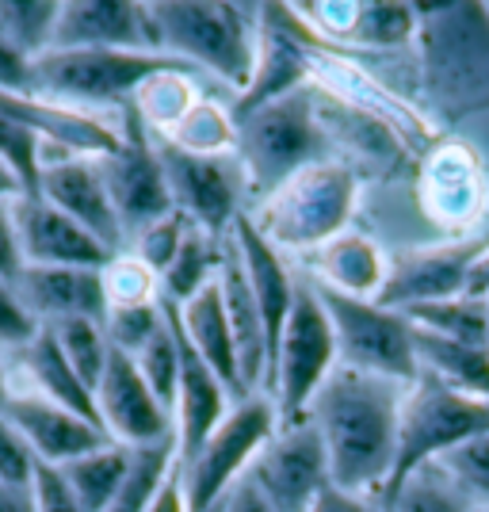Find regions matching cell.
I'll list each match as a JSON object with an SVG mask.
<instances>
[{
    "instance_id": "cell-1",
    "label": "cell",
    "mask_w": 489,
    "mask_h": 512,
    "mask_svg": "<svg viewBox=\"0 0 489 512\" xmlns=\"http://www.w3.org/2000/svg\"><path fill=\"white\" fill-rule=\"evenodd\" d=\"M402 383L337 363L318 390L310 421L329 455V482L356 497H383L398 451Z\"/></svg>"
},
{
    "instance_id": "cell-2",
    "label": "cell",
    "mask_w": 489,
    "mask_h": 512,
    "mask_svg": "<svg viewBox=\"0 0 489 512\" xmlns=\"http://www.w3.org/2000/svg\"><path fill=\"white\" fill-rule=\"evenodd\" d=\"M149 39L157 54L203 65L226 85L245 92L256 62V31L245 8L203 0H153L146 4Z\"/></svg>"
},
{
    "instance_id": "cell-3",
    "label": "cell",
    "mask_w": 489,
    "mask_h": 512,
    "mask_svg": "<svg viewBox=\"0 0 489 512\" xmlns=\"http://www.w3.org/2000/svg\"><path fill=\"white\" fill-rule=\"evenodd\" d=\"M161 73H192V65L153 50H46L35 58L31 92L69 107H130Z\"/></svg>"
},
{
    "instance_id": "cell-4",
    "label": "cell",
    "mask_w": 489,
    "mask_h": 512,
    "mask_svg": "<svg viewBox=\"0 0 489 512\" xmlns=\"http://www.w3.org/2000/svg\"><path fill=\"white\" fill-rule=\"evenodd\" d=\"M356 207V172L341 161H314L264 195L256 230L276 249H321L344 234Z\"/></svg>"
},
{
    "instance_id": "cell-5",
    "label": "cell",
    "mask_w": 489,
    "mask_h": 512,
    "mask_svg": "<svg viewBox=\"0 0 489 512\" xmlns=\"http://www.w3.org/2000/svg\"><path fill=\"white\" fill-rule=\"evenodd\" d=\"M234 150L241 169H245L249 192L260 199L283 188L295 172L321 161L325 130H321L318 107L306 96V88L260 107V111L241 115Z\"/></svg>"
},
{
    "instance_id": "cell-6",
    "label": "cell",
    "mask_w": 489,
    "mask_h": 512,
    "mask_svg": "<svg viewBox=\"0 0 489 512\" xmlns=\"http://www.w3.org/2000/svg\"><path fill=\"white\" fill-rule=\"evenodd\" d=\"M478 432H489L486 398L459 394V390H451L432 375H421L417 383H409L402 394V413H398L394 467H390V482H386L379 501L386 505L413 470L444 459L447 451L459 448L463 440L478 436Z\"/></svg>"
},
{
    "instance_id": "cell-7",
    "label": "cell",
    "mask_w": 489,
    "mask_h": 512,
    "mask_svg": "<svg viewBox=\"0 0 489 512\" xmlns=\"http://www.w3.org/2000/svg\"><path fill=\"white\" fill-rule=\"evenodd\" d=\"M337 333L329 325V314L321 306L314 283H298L295 306L287 314V325L279 333V348L272 363H268V375L264 386L276 394V413L279 425H295L310 417V406L318 398V390L329 383V375L337 371Z\"/></svg>"
},
{
    "instance_id": "cell-8",
    "label": "cell",
    "mask_w": 489,
    "mask_h": 512,
    "mask_svg": "<svg viewBox=\"0 0 489 512\" xmlns=\"http://www.w3.org/2000/svg\"><path fill=\"white\" fill-rule=\"evenodd\" d=\"M321 306L329 314V325L337 333V356L344 367H356L367 375H379L390 383H417L421 363L413 348V325L402 310H386L375 299H356L310 279Z\"/></svg>"
},
{
    "instance_id": "cell-9",
    "label": "cell",
    "mask_w": 489,
    "mask_h": 512,
    "mask_svg": "<svg viewBox=\"0 0 489 512\" xmlns=\"http://www.w3.org/2000/svg\"><path fill=\"white\" fill-rule=\"evenodd\" d=\"M279 428V413L272 398H245L237 402L226 421L214 428L211 440L195 451L188 463H176L180 474V493L188 512L214 509L226 493L237 486V478L253 467L260 448L272 440Z\"/></svg>"
},
{
    "instance_id": "cell-10",
    "label": "cell",
    "mask_w": 489,
    "mask_h": 512,
    "mask_svg": "<svg viewBox=\"0 0 489 512\" xmlns=\"http://www.w3.org/2000/svg\"><path fill=\"white\" fill-rule=\"evenodd\" d=\"M417 43L428 85L447 100L489 88V12L482 4L417 8Z\"/></svg>"
},
{
    "instance_id": "cell-11",
    "label": "cell",
    "mask_w": 489,
    "mask_h": 512,
    "mask_svg": "<svg viewBox=\"0 0 489 512\" xmlns=\"http://www.w3.org/2000/svg\"><path fill=\"white\" fill-rule=\"evenodd\" d=\"M153 146H157L161 169L169 180L172 207L211 237H230L237 214H241L237 211L241 192H249L241 161L230 153H222V157L188 153L176 142H169L165 134H153Z\"/></svg>"
},
{
    "instance_id": "cell-12",
    "label": "cell",
    "mask_w": 489,
    "mask_h": 512,
    "mask_svg": "<svg viewBox=\"0 0 489 512\" xmlns=\"http://www.w3.org/2000/svg\"><path fill=\"white\" fill-rule=\"evenodd\" d=\"M127 123L119 130V150L100 157V176L107 184V195L115 203V214L123 222V234H142L157 218L172 214L169 180L161 169V157L153 146V130L142 123L134 104L123 107Z\"/></svg>"
},
{
    "instance_id": "cell-13",
    "label": "cell",
    "mask_w": 489,
    "mask_h": 512,
    "mask_svg": "<svg viewBox=\"0 0 489 512\" xmlns=\"http://www.w3.org/2000/svg\"><path fill=\"white\" fill-rule=\"evenodd\" d=\"M249 478L264 490L276 512H310L321 490H329V455L314 421L279 425L272 440L260 448Z\"/></svg>"
},
{
    "instance_id": "cell-14",
    "label": "cell",
    "mask_w": 489,
    "mask_h": 512,
    "mask_svg": "<svg viewBox=\"0 0 489 512\" xmlns=\"http://www.w3.org/2000/svg\"><path fill=\"white\" fill-rule=\"evenodd\" d=\"M306 73H310V39L302 35L295 8L283 4L256 8V62L249 85L237 96L234 119L302 92Z\"/></svg>"
},
{
    "instance_id": "cell-15",
    "label": "cell",
    "mask_w": 489,
    "mask_h": 512,
    "mask_svg": "<svg viewBox=\"0 0 489 512\" xmlns=\"http://www.w3.org/2000/svg\"><path fill=\"white\" fill-rule=\"evenodd\" d=\"M96 417H100V428L107 436L130 451L176 440L172 413L157 402V394L142 379L138 363L119 348H111L104 375L96 383Z\"/></svg>"
},
{
    "instance_id": "cell-16",
    "label": "cell",
    "mask_w": 489,
    "mask_h": 512,
    "mask_svg": "<svg viewBox=\"0 0 489 512\" xmlns=\"http://www.w3.org/2000/svg\"><path fill=\"white\" fill-rule=\"evenodd\" d=\"M486 241H463V245H440V249H417L386 264L383 291L375 295L386 310H409L421 302H444L467 295L470 268L482 256Z\"/></svg>"
},
{
    "instance_id": "cell-17",
    "label": "cell",
    "mask_w": 489,
    "mask_h": 512,
    "mask_svg": "<svg viewBox=\"0 0 489 512\" xmlns=\"http://www.w3.org/2000/svg\"><path fill=\"white\" fill-rule=\"evenodd\" d=\"M165 318H169L176 344H180V386H176V406H172V425H176V463H188L195 451L211 440V432L230 413V390L222 386V379L214 375L207 363L195 356V348L184 337L180 325V306L169 299H161Z\"/></svg>"
},
{
    "instance_id": "cell-18",
    "label": "cell",
    "mask_w": 489,
    "mask_h": 512,
    "mask_svg": "<svg viewBox=\"0 0 489 512\" xmlns=\"http://www.w3.org/2000/svg\"><path fill=\"white\" fill-rule=\"evenodd\" d=\"M39 195L50 207H58L65 218H73L81 230L104 241L115 253L123 245V222L115 214V203L107 195V184L100 176V165L92 157H73V153H46Z\"/></svg>"
},
{
    "instance_id": "cell-19",
    "label": "cell",
    "mask_w": 489,
    "mask_h": 512,
    "mask_svg": "<svg viewBox=\"0 0 489 512\" xmlns=\"http://www.w3.org/2000/svg\"><path fill=\"white\" fill-rule=\"evenodd\" d=\"M12 214H16L23 264L31 268H107V260L115 256L104 241H96L73 218L50 207L43 195L12 199Z\"/></svg>"
},
{
    "instance_id": "cell-20",
    "label": "cell",
    "mask_w": 489,
    "mask_h": 512,
    "mask_svg": "<svg viewBox=\"0 0 489 512\" xmlns=\"http://www.w3.org/2000/svg\"><path fill=\"white\" fill-rule=\"evenodd\" d=\"M0 115L31 127L50 150H65L73 157L100 161L119 150V130L96 119L85 107H69L58 100H46L39 92H0Z\"/></svg>"
},
{
    "instance_id": "cell-21",
    "label": "cell",
    "mask_w": 489,
    "mask_h": 512,
    "mask_svg": "<svg viewBox=\"0 0 489 512\" xmlns=\"http://www.w3.org/2000/svg\"><path fill=\"white\" fill-rule=\"evenodd\" d=\"M4 417L16 425V432L27 440V448L35 451V459L46 467H65L88 451L111 444V436L96 421H88L65 406H54L31 390L12 394V402L4 406Z\"/></svg>"
},
{
    "instance_id": "cell-22",
    "label": "cell",
    "mask_w": 489,
    "mask_h": 512,
    "mask_svg": "<svg viewBox=\"0 0 489 512\" xmlns=\"http://www.w3.org/2000/svg\"><path fill=\"white\" fill-rule=\"evenodd\" d=\"M50 50H153L146 4L65 0Z\"/></svg>"
},
{
    "instance_id": "cell-23",
    "label": "cell",
    "mask_w": 489,
    "mask_h": 512,
    "mask_svg": "<svg viewBox=\"0 0 489 512\" xmlns=\"http://www.w3.org/2000/svg\"><path fill=\"white\" fill-rule=\"evenodd\" d=\"M16 291L43 325L69 318L107 321L104 268H23Z\"/></svg>"
},
{
    "instance_id": "cell-24",
    "label": "cell",
    "mask_w": 489,
    "mask_h": 512,
    "mask_svg": "<svg viewBox=\"0 0 489 512\" xmlns=\"http://www.w3.org/2000/svg\"><path fill=\"white\" fill-rule=\"evenodd\" d=\"M180 325H184V337L195 348V356L222 379V386L230 390V398L234 402L253 398V390H249L245 375H241V360H237V344L234 333H230V318H226V302H222L218 279L207 291H199L192 302L180 306Z\"/></svg>"
},
{
    "instance_id": "cell-25",
    "label": "cell",
    "mask_w": 489,
    "mask_h": 512,
    "mask_svg": "<svg viewBox=\"0 0 489 512\" xmlns=\"http://www.w3.org/2000/svg\"><path fill=\"white\" fill-rule=\"evenodd\" d=\"M218 287H222L226 318H230V333H234L237 344L241 375H245L249 390H256V383H264V375H268V333H264L260 306H256L253 291H249L245 268H241L230 241H226V260H222V272H218Z\"/></svg>"
},
{
    "instance_id": "cell-26",
    "label": "cell",
    "mask_w": 489,
    "mask_h": 512,
    "mask_svg": "<svg viewBox=\"0 0 489 512\" xmlns=\"http://www.w3.org/2000/svg\"><path fill=\"white\" fill-rule=\"evenodd\" d=\"M20 360H23L27 379H31V394H39V398L54 402V406L73 409V413H81V417H88V421L100 425L92 386L69 367V360L62 356V348H58L54 333H50L46 325L39 329V337L20 352Z\"/></svg>"
},
{
    "instance_id": "cell-27",
    "label": "cell",
    "mask_w": 489,
    "mask_h": 512,
    "mask_svg": "<svg viewBox=\"0 0 489 512\" xmlns=\"http://www.w3.org/2000/svg\"><path fill=\"white\" fill-rule=\"evenodd\" d=\"M318 283L341 291V295H356V299H375L383 291L386 260L375 249V241L356 234L333 237L329 245L318 249Z\"/></svg>"
},
{
    "instance_id": "cell-28",
    "label": "cell",
    "mask_w": 489,
    "mask_h": 512,
    "mask_svg": "<svg viewBox=\"0 0 489 512\" xmlns=\"http://www.w3.org/2000/svg\"><path fill=\"white\" fill-rule=\"evenodd\" d=\"M413 348H417L421 375H432V379H440L459 394L489 402V348L447 341V337L425 333L417 325H413Z\"/></svg>"
},
{
    "instance_id": "cell-29",
    "label": "cell",
    "mask_w": 489,
    "mask_h": 512,
    "mask_svg": "<svg viewBox=\"0 0 489 512\" xmlns=\"http://www.w3.org/2000/svg\"><path fill=\"white\" fill-rule=\"evenodd\" d=\"M130 467H134V451L111 440L104 448L88 451V455H81V459H73V463H65L58 470H62L65 486L73 490V497L81 501V509L104 512L115 501V493L123 490V482L130 478Z\"/></svg>"
},
{
    "instance_id": "cell-30",
    "label": "cell",
    "mask_w": 489,
    "mask_h": 512,
    "mask_svg": "<svg viewBox=\"0 0 489 512\" xmlns=\"http://www.w3.org/2000/svg\"><path fill=\"white\" fill-rule=\"evenodd\" d=\"M222 260H226V237H211L199 226H188L180 253L161 276V299L176 302V306L192 302L199 291H207L218 279Z\"/></svg>"
},
{
    "instance_id": "cell-31",
    "label": "cell",
    "mask_w": 489,
    "mask_h": 512,
    "mask_svg": "<svg viewBox=\"0 0 489 512\" xmlns=\"http://www.w3.org/2000/svg\"><path fill=\"white\" fill-rule=\"evenodd\" d=\"M409 325L447 337V341L474 344V348H489V306L482 299H444V302H421V306H409L402 310Z\"/></svg>"
},
{
    "instance_id": "cell-32",
    "label": "cell",
    "mask_w": 489,
    "mask_h": 512,
    "mask_svg": "<svg viewBox=\"0 0 489 512\" xmlns=\"http://www.w3.org/2000/svg\"><path fill=\"white\" fill-rule=\"evenodd\" d=\"M58 12V0H0V35L27 58H39L54 46Z\"/></svg>"
},
{
    "instance_id": "cell-33",
    "label": "cell",
    "mask_w": 489,
    "mask_h": 512,
    "mask_svg": "<svg viewBox=\"0 0 489 512\" xmlns=\"http://www.w3.org/2000/svg\"><path fill=\"white\" fill-rule=\"evenodd\" d=\"M176 470V440L172 444H157V448L134 451V467L130 478L123 482V490L115 493V501L104 512H149L161 486L169 482V474Z\"/></svg>"
},
{
    "instance_id": "cell-34",
    "label": "cell",
    "mask_w": 489,
    "mask_h": 512,
    "mask_svg": "<svg viewBox=\"0 0 489 512\" xmlns=\"http://www.w3.org/2000/svg\"><path fill=\"white\" fill-rule=\"evenodd\" d=\"M383 509L386 512H474L470 501L447 478L440 463H425L421 470H413Z\"/></svg>"
},
{
    "instance_id": "cell-35",
    "label": "cell",
    "mask_w": 489,
    "mask_h": 512,
    "mask_svg": "<svg viewBox=\"0 0 489 512\" xmlns=\"http://www.w3.org/2000/svg\"><path fill=\"white\" fill-rule=\"evenodd\" d=\"M54 333V341L62 348V356L69 360V367L92 386L96 394V383L104 375L107 356H111V344H107V333L100 321H88V318H69V321H54L46 325Z\"/></svg>"
},
{
    "instance_id": "cell-36",
    "label": "cell",
    "mask_w": 489,
    "mask_h": 512,
    "mask_svg": "<svg viewBox=\"0 0 489 512\" xmlns=\"http://www.w3.org/2000/svg\"><path fill=\"white\" fill-rule=\"evenodd\" d=\"M169 142H176L180 150L203 153V157H222L237 146V123H230L222 111L207 100H195L184 119L165 134Z\"/></svg>"
},
{
    "instance_id": "cell-37",
    "label": "cell",
    "mask_w": 489,
    "mask_h": 512,
    "mask_svg": "<svg viewBox=\"0 0 489 512\" xmlns=\"http://www.w3.org/2000/svg\"><path fill=\"white\" fill-rule=\"evenodd\" d=\"M348 39L363 46H405L417 39V8L409 4H356Z\"/></svg>"
},
{
    "instance_id": "cell-38",
    "label": "cell",
    "mask_w": 489,
    "mask_h": 512,
    "mask_svg": "<svg viewBox=\"0 0 489 512\" xmlns=\"http://www.w3.org/2000/svg\"><path fill=\"white\" fill-rule=\"evenodd\" d=\"M444 474L459 486L474 512H489V432H478L436 459Z\"/></svg>"
},
{
    "instance_id": "cell-39",
    "label": "cell",
    "mask_w": 489,
    "mask_h": 512,
    "mask_svg": "<svg viewBox=\"0 0 489 512\" xmlns=\"http://www.w3.org/2000/svg\"><path fill=\"white\" fill-rule=\"evenodd\" d=\"M161 310H165V306H161ZM130 360L138 363V371H142V379L149 383V390L157 394V402L172 413V406H176V386H180V344H176V333H172L169 318H165V325L142 344V352L130 356Z\"/></svg>"
},
{
    "instance_id": "cell-40",
    "label": "cell",
    "mask_w": 489,
    "mask_h": 512,
    "mask_svg": "<svg viewBox=\"0 0 489 512\" xmlns=\"http://www.w3.org/2000/svg\"><path fill=\"white\" fill-rule=\"evenodd\" d=\"M192 104V88L184 81V73H161V77L146 81L142 92L134 96V111L142 115V123L153 134H169Z\"/></svg>"
},
{
    "instance_id": "cell-41",
    "label": "cell",
    "mask_w": 489,
    "mask_h": 512,
    "mask_svg": "<svg viewBox=\"0 0 489 512\" xmlns=\"http://www.w3.org/2000/svg\"><path fill=\"white\" fill-rule=\"evenodd\" d=\"M43 153H46V142L35 130L16 123V119H8V115H0V165L16 176L23 195H39Z\"/></svg>"
},
{
    "instance_id": "cell-42",
    "label": "cell",
    "mask_w": 489,
    "mask_h": 512,
    "mask_svg": "<svg viewBox=\"0 0 489 512\" xmlns=\"http://www.w3.org/2000/svg\"><path fill=\"white\" fill-rule=\"evenodd\" d=\"M104 291H107V310L119 306H142V302H157V276L149 272L138 256H111L104 268Z\"/></svg>"
},
{
    "instance_id": "cell-43",
    "label": "cell",
    "mask_w": 489,
    "mask_h": 512,
    "mask_svg": "<svg viewBox=\"0 0 489 512\" xmlns=\"http://www.w3.org/2000/svg\"><path fill=\"white\" fill-rule=\"evenodd\" d=\"M165 325V310H161V299L157 302H142V306H119V310H107L104 333L107 344L127 352V356H138L142 344Z\"/></svg>"
},
{
    "instance_id": "cell-44",
    "label": "cell",
    "mask_w": 489,
    "mask_h": 512,
    "mask_svg": "<svg viewBox=\"0 0 489 512\" xmlns=\"http://www.w3.org/2000/svg\"><path fill=\"white\" fill-rule=\"evenodd\" d=\"M188 226H192V222L180 211L157 218L142 234H134V256L146 264L153 276L161 279L165 268H169L172 260H176V253H180V245H184V237H188Z\"/></svg>"
},
{
    "instance_id": "cell-45",
    "label": "cell",
    "mask_w": 489,
    "mask_h": 512,
    "mask_svg": "<svg viewBox=\"0 0 489 512\" xmlns=\"http://www.w3.org/2000/svg\"><path fill=\"white\" fill-rule=\"evenodd\" d=\"M35 470H39L35 451L27 448V440L16 432V425L0 413V486H8V490H31Z\"/></svg>"
},
{
    "instance_id": "cell-46",
    "label": "cell",
    "mask_w": 489,
    "mask_h": 512,
    "mask_svg": "<svg viewBox=\"0 0 489 512\" xmlns=\"http://www.w3.org/2000/svg\"><path fill=\"white\" fill-rule=\"evenodd\" d=\"M43 321L27 310V302L20 299L16 283L0 279V348H16L23 352L27 344L39 337Z\"/></svg>"
},
{
    "instance_id": "cell-47",
    "label": "cell",
    "mask_w": 489,
    "mask_h": 512,
    "mask_svg": "<svg viewBox=\"0 0 489 512\" xmlns=\"http://www.w3.org/2000/svg\"><path fill=\"white\" fill-rule=\"evenodd\" d=\"M31 501H35V512H85L73 490L65 486L62 470L46 467V463H39L31 478Z\"/></svg>"
},
{
    "instance_id": "cell-48",
    "label": "cell",
    "mask_w": 489,
    "mask_h": 512,
    "mask_svg": "<svg viewBox=\"0 0 489 512\" xmlns=\"http://www.w3.org/2000/svg\"><path fill=\"white\" fill-rule=\"evenodd\" d=\"M35 88V58L0 35V92H31Z\"/></svg>"
},
{
    "instance_id": "cell-49",
    "label": "cell",
    "mask_w": 489,
    "mask_h": 512,
    "mask_svg": "<svg viewBox=\"0 0 489 512\" xmlns=\"http://www.w3.org/2000/svg\"><path fill=\"white\" fill-rule=\"evenodd\" d=\"M23 249L20 234H16V214H12V199H0V279L16 283L23 276Z\"/></svg>"
},
{
    "instance_id": "cell-50",
    "label": "cell",
    "mask_w": 489,
    "mask_h": 512,
    "mask_svg": "<svg viewBox=\"0 0 489 512\" xmlns=\"http://www.w3.org/2000/svg\"><path fill=\"white\" fill-rule=\"evenodd\" d=\"M222 512H276L272 501L264 497V490L249 478V470L237 478V486L222 497Z\"/></svg>"
},
{
    "instance_id": "cell-51",
    "label": "cell",
    "mask_w": 489,
    "mask_h": 512,
    "mask_svg": "<svg viewBox=\"0 0 489 512\" xmlns=\"http://www.w3.org/2000/svg\"><path fill=\"white\" fill-rule=\"evenodd\" d=\"M310 512H375L367 505V497H356V493H344L337 486L318 493V501L310 505Z\"/></svg>"
},
{
    "instance_id": "cell-52",
    "label": "cell",
    "mask_w": 489,
    "mask_h": 512,
    "mask_svg": "<svg viewBox=\"0 0 489 512\" xmlns=\"http://www.w3.org/2000/svg\"><path fill=\"white\" fill-rule=\"evenodd\" d=\"M149 512H188L184 493H180V474H176V470L169 474V482L161 486V493H157V501H153V509Z\"/></svg>"
},
{
    "instance_id": "cell-53",
    "label": "cell",
    "mask_w": 489,
    "mask_h": 512,
    "mask_svg": "<svg viewBox=\"0 0 489 512\" xmlns=\"http://www.w3.org/2000/svg\"><path fill=\"white\" fill-rule=\"evenodd\" d=\"M0 512H35L31 490H8V486H0Z\"/></svg>"
},
{
    "instance_id": "cell-54",
    "label": "cell",
    "mask_w": 489,
    "mask_h": 512,
    "mask_svg": "<svg viewBox=\"0 0 489 512\" xmlns=\"http://www.w3.org/2000/svg\"><path fill=\"white\" fill-rule=\"evenodd\" d=\"M20 184H16V176L0 165V199H20Z\"/></svg>"
},
{
    "instance_id": "cell-55",
    "label": "cell",
    "mask_w": 489,
    "mask_h": 512,
    "mask_svg": "<svg viewBox=\"0 0 489 512\" xmlns=\"http://www.w3.org/2000/svg\"><path fill=\"white\" fill-rule=\"evenodd\" d=\"M12 394H16V390H12V383H8V371H4V363H0V413H4V406H8V402H12Z\"/></svg>"
},
{
    "instance_id": "cell-56",
    "label": "cell",
    "mask_w": 489,
    "mask_h": 512,
    "mask_svg": "<svg viewBox=\"0 0 489 512\" xmlns=\"http://www.w3.org/2000/svg\"><path fill=\"white\" fill-rule=\"evenodd\" d=\"M207 512H222V501H218V505H214V509H207Z\"/></svg>"
},
{
    "instance_id": "cell-57",
    "label": "cell",
    "mask_w": 489,
    "mask_h": 512,
    "mask_svg": "<svg viewBox=\"0 0 489 512\" xmlns=\"http://www.w3.org/2000/svg\"><path fill=\"white\" fill-rule=\"evenodd\" d=\"M486 306H489V299H486Z\"/></svg>"
}]
</instances>
